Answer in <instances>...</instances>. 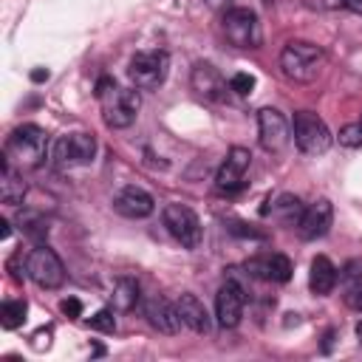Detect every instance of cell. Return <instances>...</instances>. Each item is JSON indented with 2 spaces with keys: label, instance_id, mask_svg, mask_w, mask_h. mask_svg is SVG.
<instances>
[{
  "label": "cell",
  "instance_id": "277c9868",
  "mask_svg": "<svg viewBox=\"0 0 362 362\" xmlns=\"http://www.w3.org/2000/svg\"><path fill=\"white\" fill-rule=\"evenodd\" d=\"M99 102H102L105 124L113 127V130L130 127V124L136 122L139 107H141V96H139V90H133V88H119V85H113L105 96H99Z\"/></svg>",
  "mask_w": 362,
  "mask_h": 362
},
{
  "label": "cell",
  "instance_id": "d4e9b609",
  "mask_svg": "<svg viewBox=\"0 0 362 362\" xmlns=\"http://www.w3.org/2000/svg\"><path fill=\"white\" fill-rule=\"evenodd\" d=\"M88 325L93 328V331H102V334H113L116 331V320H113V311L110 308H99L90 320H88Z\"/></svg>",
  "mask_w": 362,
  "mask_h": 362
},
{
  "label": "cell",
  "instance_id": "1f68e13d",
  "mask_svg": "<svg viewBox=\"0 0 362 362\" xmlns=\"http://www.w3.org/2000/svg\"><path fill=\"white\" fill-rule=\"evenodd\" d=\"M8 235H11V223H8V221H6V218H3V221H0V238H3V240H6V238H8Z\"/></svg>",
  "mask_w": 362,
  "mask_h": 362
},
{
  "label": "cell",
  "instance_id": "9a60e30c",
  "mask_svg": "<svg viewBox=\"0 0 362 362\" xmlns=\"http://www.w3.org/2000/svg\"><path fill=\"white\" fill-rule=\"evenodd\" d=\"M246 274L257 277V280H269V283H288L291 277V260L280 252L274 255H263V257H252L246 263Z\"/></svg>",
  "mask_w": 362,
  "mask_h": 362
},
{
  "label": "cell",
  "instance_id": "8fae6325",
  "mask_svg": "<svg viewBox=\"0 0 362 362\" xmlns=\"http://www.w3.org/2000/svg\"><path fill=\"white\" fill-rule=\"evenodd\" d=\"M252 164V156L246 147H232L226 161L218 167V175H215V187L221 192H238L246 187V170Z\"/></svg>",
  "mask_w": 362,
  "mask_h": 362
},
{
  "label": "cell",
  "instance_id": "4316f807",
  "mask_svg": "<svg viewBox=\"0 0 362 362\" xmlns=\"http://www.w3.org/2000/svg\"><path fill=\"white\" fill-rule=\"evenodd\" d=\"M252 88H255V76H252V74H246V71H240V74H235V76L229 79V90H235L238 96L252 93Z\"/></svg>",
  "mask_w": 362,
  "mask_h": 362
},
{
  "label": "cell",
  "instance_id": "2e32d148",
  "mask_svg": "<svg viewBox=\"0 0 362 362\" xmlns=\"http://www.w3.org/2000/svg\"><path fill=\"white\" fill-rule=\"evenodd\" d=\"M144 317H147V322H150L156 331H161V334H178L181 325H184L178 308H175L170 300H164V297H150V300H144Z\"/></svg>",
  "mask_w": 362,
  "mask_h": 362
},
{
  "label": "cell",
  "instance_id": "d6a6232c",
  "mask_svg": "<svg viewBox=\"0 0 362 362\" xmlns=\"http://www.w3.org/2000/svg\"><path fill=\"white\" fill-rule=\"evenodd\" d=\"M31 79H34V82H42V79H48V71H34Z\"/></svg>",
  "mask_w": 362,
  "mask_h": 362
},
{
  "label": "cell",
  "instance_id": "ac0fdd59",
  "mask_svg": "<svg viewBox=\"0 0 362 362\" xmlns=\"http://www.w3.org/2000/svg\"><path fill=\"white\" fill-rule=\"evenodd\" d=\"M175 308H178V314H181V322H184L187 328H192L195 334H209V331H212V320H209L204 303H201L192 291H184V294L175 300Z\"/></svg>",
  "mask_w": 362,
  "mask_h": 362
},
{
  "label": "cell",
  "instance_id": "7a4b0ae2",
  "mask_svg": "<svg viewBox=\"0 0 362 362\" xmlns=\"http://www.w3.org/2000/svg\"><path fill=\"white\" fill-rule=\"evenodd\" d=\"M48 153V133L40 124H20L6 139V156L20 167H40Z\"/></svg>",
  "mask_w": 362,
  "mask_h": 362
},
{
  "label": "cell",
  "instance_id": "d590c367",
  "mask_svg": "<svg viewBox=\"0 0 362 362\" xmlns=\"http://www.w3.org/2000/svg\"><path fill=\"white\" fill-rule=\"evenodd\" d=\"M359 124H362V119H359Z\"/></svg>",
  "mask_w": 362,
  "mask_h": 362
},
{
  "label": "cell",
  "instance_id": "52a82bcc",
  "mask_svg": "<svg viewBox=\"0 0 362 362\" xmlns=\"http://www.w3.org/2000/svg\"><path fill=\"white\" fill-rule=\"evenodd\" d=\"M223 34L235 48H257L263 42L260 20L252 8H226L223 11Z\"/></svg>",
  "mask_w": 362,
  "mask_h": 362
},
{
  "label": "cell",
  "instance_id": "5b68a950",
  "mask_svg": "<svg viewBox=\"0 0 362 362\" xmlns=\"http://www.w3.org/2000/svg\"><path fill=\"white\" fill-rule=\"evenodd\" d=\"M25 274L40 286V288H59L65 283V266L59 260V255L45 246V243H37L28 257H25Z\"/></svg>",
  "mask_w": 362,
  "mask_h": 362
},
{
  "label": "cell",
  "instance_id": "f546056e",
  "mask_svg": "<svg viewBox=\"0 0 362 362\" xmlns=\"http://www.w3.org/2000/svg\"><path fill=\"white\" fill-rule=\"evenodd\" d=\"M113 85H116V82H113L110 76H102V79L96 82V99H99V96H105V93H107V90H110Z\"/></svg>",
  "mask_w": 362,
  "mask_h": 362
},
{
  "label": "cell",
  "instance_id": "836d02e7",
  "mask_svg": "<svg viewBox=\"0 0 362 362\" xmlns=\"http://www.w3.org/2000/svg\"><path fill=\"white\" fill-rule=\"evenodd\" d=\"M331 339H334V331H328V334H325V342H322V351H328V348H331Z\"/></svg>",
  "mask_w": 362,
  "mask_h": 362
},
{
  "label": "cell",
  "instance_id": "8992f818",
  "mask_svg": "<svg viewBox=\"0 0 362 362\" xmlns=\"http://www.w3.org/2000/svg\"><path fill=\"white\" fill-rule=\"evenodd\" d=\"M167 71H170V54L161 51V48H153V51H139L130 65H127V76L136 88H158L164 79H167Z\"/></svg>",
  "mask_w": 362,
  "mask_h": 362
},
{
  "label": "cell",
  "instance_id": "ba28073f",
  "mask_svg": "<svg viewBox=\"0 0 362 362\" xmlns=\"http://www.w3.org/2000/svg\"><path fill=\"white\" fill-rule=\"evenodd\" d=\"M96 156V139L90 133H65L54 141V164L59 170H68V167H85L90 164Z\"/></svg>",
  "mask_w": 362,
  "mask_h": 362
},
{
  "label": "cell",
  "instance_id": "6da1fadb",
  "mask_svg": "<svg viewBox=\"0 0 362 362\" xmlns=\"http://www.w3.org/2000/svg\"><path fill=\"white\" fill-rule=\"evenodd\" d=\"M325 65V51L305 40H291L280 51V68L291 82H314Z\"/></svg>",
  "mask_w": 362,
  "mask_h": 362
},
{
  "label": "cell",
  "instance_id": "30bf717a",
  "mask_svg": "<svg viewBox=\"0 0 362 362\" xmlns=\"http://www.w3.org/2000/svg\"><path fill=\"white\" fill-rule=\"evenodd\" d=\"M257 136L263 150L269 153H283L291 141V127L288 119L277 107H260L257 110Z\"/></svg>",
  "mask_w": 362,
  "mask_h": 362
},
{
  "label": "cell",
  "instance_id": "603a6c76",
  "mask_svg": "<svg viewBox=\"0 0 362 362\" xmlns=\"http://www.w3.org/2000/svg\"><path fill=\"white\" fill-rule=\"evenodd\" d=\"M17 223H20V229H23L31 240H42V238L48 235V223H45V218H42L40 212H20V215H17Z\"/></svg>",
  "mask_w": 362,
  "mask_h": 362
},
{
  "label": "cell",
  "instance_id": "e0dca14e",
  "mask_svg": "<svg viewBox=\"0 0 362 362\" xmlns=\"http://www.w3.org/2000/svg\"><path fill=\"white\" fill-rule=\"evenodd\" d=\"M192 88H195V93L198 96H204V99H223L226 96V79L218 74V68L215 65H209V62H198L195 68H192Z\"/></svg>",
  "mask_w": 362,
  "mask_h": 362
},
{
  "label": "cell",
  "instance_id": "484cf974",
  "mask_svg": "<svg viewBox=\"0 0 362 362\" xmlns=\"http://www.w3.org/2000/svg\"><path fill=\"white\" fill-rule=\"evenodd\" d=\"M339 144L342 147H362V124L359 122H354V124H345V127H339Z\"/></svg>",
  "mask_w": 362,
  "mask_h": 362
},
{
  "label": "cell",
  "instance_id": "cb8c5ba5",
  "mask_svg": "<svg viewBox=\"0 0 362 362\" xmlns=\"http://www.w3.org/2000/svg\"><path fill=\"white\" fill-rule=\"evenodd\" d=\"M25 300H6L3 303V308H0V322H3V328H17V325H23V320H25Z\"/></svg>",
  "mask_w": 362,
  "mask_h": 362
},
{
  "label": "cell",
  "instance_id": "d6986e66",
  "mask_svg": "<svg viewBox=\"0 0 362 362\" xmlns=\"http://www.w3.org/2000/svg\"><path fill=\"white\" fill-rule=\"evenodd\" d=\"M334 286H337V266L325 255H317L311 260V272H308V288H311V294L325 297V294L334 291Z\"/></svg>",
  "mask_w": 362,
  "mask_h": 362
},
{
  "label": "cell",
  "instance_id": "7402d4cb",
  "mask_svg": "<svg viewBox=\"0 0 362 362\" xmlns=\"http://www.w3.org/2000/svg\"><path fill=\"white\" fill-rule=\"evenodd\" d=\"M139 303V283L133 277H119L113 283V305L119 311H130Z\"/></svg>",
  "mask_w": 362,
  "mask_h": 362
},
{
  "label": "cell",
  "instance_id": "44dd1931",
  "mask_svg": "<svg viewBox=\"0 0 362 362\" xmlns=\"http://www.w3.org/2000/svg\"><path fill=\"white\" fill-rule=\"evenodd\" d=\"M303 212H305V206H303V201H300L297 195L283 192V195H277V198L272 201V215H274L277 221H283L286 226H297L300 218H303Z\"/></svg>",
  "mask_w": 362,
  "mask_h": 362
},
{
  "label": "cell",
  "instance_id": "83f0119b",
  "mask_svg": "<svg viewBox=\"0 0 362 362\" xmlns=\"http://www.w3.org/2000/svg\"><path fill=\"white\" fill-rule=\"evenodd\" d=\"M345 305L362 314V280H356V283H354V286L345 291Z\"/></svg>",
  "mask_w": 362,
  "mask_h": 362
},
{
  "label": "cell",
  "instance_id": "4dcf8cb0",
  "mask_svg": "<svg viewBox=\"0 0 362 362\" xmlns=\"http://www.w3.org/2000/svg\"><path fill=\"white\" fill-rule=\"evenodd\" d=\"M331 3H339V6H345V8L356 11V14H362V0H331Z\"/></svg>",
  "mask_w": 362,
  "mask_h": 362
},
{
  "label": "cell",
  "instance_id": "ffe728a7",
  "mask_svg": "<svg viewBox=\"0 0 362 362\" xmlns=\"http://www.w3.org/2000/svg\"><path fill=\"white\" fill-rule=\"evenodd\" d=\"M23 198H25V181L11 170V158L3 153V158H0V201L20 204Z\"/></svg>",
  "mask_w": 362,
  "mask_h": 362
},
{
  "label": "cell",
  "instance_id": "9c48e42d",
  "mask_svg": "<svg viewBox=\"0 0 362 362\" xmlns=\"http://www.w3.org/2000/svg\"><path fill=\"white\" fill-rule=\"evenodd\" d=\"M161 221L167 226V232L184 246V249H195L201 243V221L198 215L184 206V204H167L161 212Z\"/></svg>",
  "mask_w": 362,
  "mask_h": 362
},
{
  "label": "cell",
  "instance_id": "f1b7e54d",
  "mask_svg": "<svg viewBox=\"0 0 362 362\" xmlns=\"http://www.w3.org/2000/svg\"><path fill=\"white\" fill-rule=\"evenodd\" d=\"M59 311H62L68 320H76V317H82V303H79L76 297H65V300L59 303Z\"/></svg>",
  "mask_w": 362,
  "mask_h": 362
},
{
  "label": "cell",
  "instance_id": "e575fe53",
  "mask_svg": "<svg viewBox=\"0 0 362 362\" xmlns=\"http://www.w3.org/2000/svg\"><path fill=\"white\" fill-rule=\"evenodd\" d=\"M356 339H359V345H362V320L356 322Z\"/></svg>",
  "mask_w": 362,
  "mask_h": 362
},
{
  "label": "cell",
  "instance_id": "3957f363",
  "mask_svg": "<svg viewBox=\"0 0 362 362\" xmlns=\"http://www.w3.org/2000/svg\"><path fill=\"white\" fill-rule=\"evenodd\" d=\"M291 139H294V144H297V150H300L303 156H322V153L331 147V141H334L328 124H325L317 113H311V110L294 113Z\"/></svg>",
  "mask_w": 362,
  "mask_h": 362
},
{
  "label": "cell",
  "instance_id": "7c38bea8",
  "mask_svg": "<svg viewBox=\"0 0 362 362\" xmlns=\"http://www.w3.org/2000/svg\"><path fill=\"white\" fill-rule=\"evenodd\" d=\"M243 305H246V294L243 288L235 283V280H226L221 288H218V297H215V317H218V325L221 328H235L243 317Z\"/></svg>",
  "mask_w": 362,
  "mask_h": 362
},
{
  "label": "cell",
  "instance_id": "4fadbf2b",
  "mask_svg": "<svg viewBox=\"0 0 362 362\" xmlns=\"http://www.w3.org/2000/svg\"><path fill=\"white\" fill-rule=\"evenodd\" d=\"M113 209L122 218H147V215H153L156 201L147 189H141L136 184H127L113 195Z\"/></svg>",
  "mask_w": 362,
  "mask_h": 362
},
{
  "label": "cell",
  "instance_id": "5bb4252c",
  "mask_svg": "<svg viewBox=\"0 0 362 362\" xmlns=\"http://www.w3.org/2000/svg\"><path fill=\"white\" fill-rule=\"evenodd\" d=\"M331 221H334V206L328 198H320L311 206H305V212L297 223V232L303 240H317L331 229Z\"/></svg>",
  "mask_w": 362,
  "mask_h": 362
}]
</instances>
